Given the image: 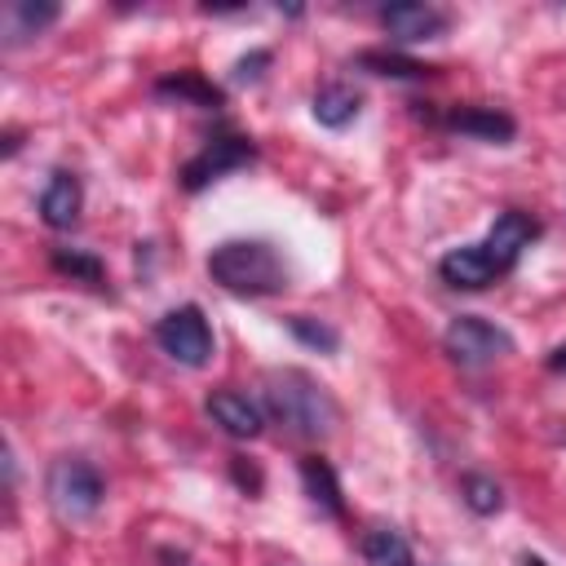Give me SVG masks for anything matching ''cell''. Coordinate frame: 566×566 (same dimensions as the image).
I'll use <instances>...</instances> for the list:
<instances>
[{"instance_id": "12", "label": "cell", "mask_w": 566, "mask_h": 566, "mask_svg": "<svg viewBox=\"0 0 566 566\" xmlns=\"http://www.w3.org/2000/svg\"><path fill=\"white\" fill-rule=\"evenodd\" d=\"M438 274L447 287H460V292H482L486 283H495V270L486 265L482 248L469 243V248H451L442 261H438Z\"/></svg>"}, {"instance_id": "7", "label": "cell", "mask_w": 566, "mask_h": 566, "mask_svg": "<svg viewBox=\"0 0 566 566\" xmlns=\"http://www.w3.org/2000/svg\"><path fill=\"white\" fill-rule=\"evenodd\" d=\"M539 234V221L535 217H526V212H517V208H509V212H500L495 217V226L486 230V239L478 243L482 248V256H486V265L495 270V279L500 274H509L513 265H517V256L531 248V239Z\"/></svg>"}, {"instance_id": "21", "label": "cell", "mask_w": 566, "mask_h": 566, "mask_svg": "<svg viewBox=\"0 0 566 566\" xmlns=\"http://www.w3.org/2000/svg\"><path fill=\"white\" fill-rule=\"evenodd\" d=\"M53 270L57 274H71V279H80L88 287H102V279H106L102 261L88 256V252H80V248H53Z\"/></svg>"}, {"instance_id": "23", "label": "cell", "mask_w": 566, "mask_h": 566, "mask_svg": "<svg viewBox=\"0 0 566 566\" xmlns=\"http://www.w3.org/2000/svg\"><path fill=\"white\" fill-rule=\"evenodd\" d=\"M234 478H239V482H243V486H248V491H252V495H256V491H261V473H256V469H252V464H248V469H243V455H234Z\"/></svg>"}, {"instance_id": "2", "label": "cell", "mask_w": 566, "mask_h": 566, "mask_svg": "<svg viewBox=\"0 0 566 566\" xmlns=\"http://www.w3.org/2000/svg\"><path fill=\"white\" fill-rule=\"evenodd\" d=\"M208 274L234 296H274L287 287L292 270L283 252L265 239H226L208 252Z\"/></svg>"}, {"instance_id": "1", "label": "cell", "mask_w": 566, "mask_h": 566, "mask_svg": "<svg viewBox=\"0 0 566 566\" xmlns=\"http://www.w3.org/2000/svg\"><path fill=\"white\" fill-rule=\"evenodd\" d=\"M265 411L274 416V424L305 442H323L340 424L336 398L301 367H279L265 376Z\"/></svg>"}, {"instance_id": "6", "label": "cell", "mask_w": 566, "mask_h": 566, "mask_svg": "<svg viewBox=\"0 0 566 566\" xmlns=\"http://www.w3.org/2000/svg\"><path fill=\"white\" fill-rule=\"evenodd\" d=\"M159 349L181 367H208L212 363V327L199 305H177L155 323Z\"/></svg>"}, {"instance_id": "4", "label": "cell", "mask_w": 566, "mask_h": 566, "mask_svg": "<svg viewBox=\"0 0 566 566\" xmlns=\"http://www.w3.org/2000/svg\"><path fill=\"white\" fill-rule=\"evenodd\" d=\"M256 159V146H252V137H243V133H212L186 164H181V190H190V195H199L203 186H212L217 177H226V172H234V168H248Z\"/></svg>"}, {"instance_id": "16", "label": "cell", "mask_w": 566, "mask_h": 566, "mask_svg": "<svg viewBox=\"0 0 566 566\" xmlns=\"http://www.w3.org/2000/svg\"><path fill=\"white\" fill-rule=\"evenodd\" d=\"M57 4H31V0H13L9 9H4V31H9V40L4 44H18V40H27V35H40L49 22H57Z\"/></svg>"}, {"instance_id": "24", "label": "cell", "mask_w": 566, "mask_h": 566, "mask_svg": "<svg viewBox=\"0 0 566 566\" xmlns=\"http://www.w3.org/2000/svg\"><path fill=\"white\" fill-rule=\"evenodd\" d=\"M548 371H566V345H557V349L548 354Z\"/></svg>"}, {"instance_id": "19", "label": "cell", "mask_w": 566, "mask_h": 566, "mask_svg": "<svg viewBox=\"0 0 566 566\" xmlns=\"http://www.w3.org/2000/svg\"><path fill=\"white\" fill-rule=\"evenodd\" d=\"M460 495H464V504H469L473 513H482V517H491V513L504 509V491H500V482L486 478V473H464V478H460Z\"/></svg>"}, {"instance_id": "8", "label": "cell", "mask_w": 566, "mask_h": 566, "mask_svg": "<svg viewBox=\"0 0 566 566\" xmlns=\"http://www.w3.org/2000/svg\"><path fill=\"white\" fill-rule=\"evenodd\" d=\"M380 27L398 44H424V40H438L447 31V13L433 4H420V0H398V4L380 9Z\"/></svg>"}, {"instance_id": "17", "label": "cell", "mask_w": 566, "mask_h": 566, "mask_svg": "<svg viewBox=\"0 0 566 566\" xmlns=\"http://www.w3.org/2000/svg\"><path fill=\"white\" fill-rule=\"evenodd\" d=\"M363 562L367 566H411V548L394 526L363 531Z\"/></svg>"}, {"instance_id": "20", "label": "cell", "mask_w": 566, "mask_h": 566, "mask_svg": "<svg viewBox=\"0 0 566 566\" xmlns=\"http://www.w3.org/2000/svg\"><path fill=\"white\" fill-rule=\"evenodd\" d=\"M287 332H292L301 345L318 349V354H336V345H340V332H336L332 323L314 318V314H292V318H287Z\"/></svg>"}, {"instance_id": "13", "label": "cell", "mask_w": 566, "mask_h": 566, "mask_svg": "<svg viewBox=\"0 0 566 566\" xmlns=\"http://www.w3.org/2000/svg\"><path fill=\"white\" fill-rule=\"evenodd\" d=\"M310 111H314V119H318L323 128H345V124L358 119V111H363V93H358L354 84H345V80H332V84H323V88L314 93Z\"/></svg>"}, {"instance_id": "5", "label": "cell", "mask_w": 566, "mask_h": 566, "mask_svg": "<svg viewBox=\"0 0 566 566\" xmlns=\"http://www.w3.org/2000/svg\"><path fill=\"white\" fill-rule=\"evenodd\" d=\"M442 349L460 367H486V363L513 354V336L504 327H495L491 318H482V314H455L442 332Z\"/></svg>"}, {"instance_id": "10", "label": "cell", "mask_w": 566, "mask_h": 566, "mask_svg": "<svg viewBox=\"0 0 566 566\" xmlns=\"http://www.w3.org/2000/svg\"><path fill=\"white\" fill-rule=\"evenodd\" d=\"M80 208H84V190H80V177L75 172H53L49 186L40 190V217L49 230H71L80 221Z\"/></svg>"}, {"instance_id": "11", "label": "cell", "mask_w": 566, "mask_h": 566, "mask_svg": "<svg viewBox=\"0 0 566 566\" xmlns=\"http://www.w3.org/2000/svg\"><path fill=\"white\" fill-rule=\"evenodd\" d=\"M447 128L478 137V142H495V146L513 142V133H517L513 115H504L495 106H455V111H447Z\"/></svg>"}, {"instance_id": "14", "label": "cell", "mask_w": 566, "mask_h": 566, "mask_svg": "<svg viewBox=\"0 0 566 566\" xmlns=\"http://www.w3.org/2000/svg\"><path fill=\"white\" fill-rule=\"evenodd\" d=\"M301 486H305V495H310L314 509H323V513H332V517L345 513L340 478H336V469H332L323 455H301Z\"/></svg>"}, {"instance_id": "18", "label": "cell", "mask_w": 566, "mask_h": 566, "mask_svg": "<svg viewBox=\"0 0 566 566\" xmlns=\"http://www.w3.org/2000/svg\"><path fill=\"white\" fill-rule=\"evenodd\" d=\"M354 66H363L371 75H389V80H424V75L438 71V66H424V62L402 57V53H389V49H367V53L354 57Z\"/></svg>"}, {"instance_id": "3", "label": "cell", "mask_w": 566, "mask_h": 566, "mask_svg": "<svg viewBox=\"0 0 566 566\" xmlns=\"http://www.w3.org/2000/svg\"><path fill=\"white\" fill-rule=\"evenodd\" d=\"M44 495H49V504H53V513H57L62 522H84V517H93V513L102 509L106 482H102V473H97L88 460L62 455V460H53L49 473H44Z\"/></svg>"}, {"instance_id": "22", "label": "cell", "mask_w": 566, "mask_h": 566, "mask_svg": "<svg viewBox=\"0 0 566 566\" xmlns=\"http://www.w3.org/2000/svg\"><path fill=\"white\" fill-rule=\"evenodd\" d=\"M265 66H270V49H252L248 57L234 62V75H230V80H234V84H256Z\"/></svg>"}, {"instance_id": "9", "label": "cell", "mask_w": 566, "mask_h": 566, "mask_svg": "<svg viewBox=\"0 0 566 566\" xmlns=\"http://www.w3.org/2000/svg\"><path fill=\"white\" fill-rule=\"evenodd\" d=\"M203 407H208L212 424H221L230 438H256V433L265 429L261 407H256L248 394H239V389H212Z\"/></svg>"}, {"instance_id": "15", "label": "cell", "mask_w": 566, "mask_h": 566, "mask_svg": "<svg viewBox=\"0 0 566 566\" xmlns=\"http://www.w3.org/2000/svg\"><path fill=\"white\" fill-rule=\"evenodd\" d=\"M155 97H172V102H190V106H203V111H217L221 106V88L212 80H203L199 71H177L168 80L155 84Z\"/></svg>"}]
</instances>
